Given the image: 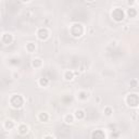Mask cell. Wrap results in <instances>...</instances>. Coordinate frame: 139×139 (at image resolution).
I'll return each mask as SVG.
<instances>
[{
    "mask_svg": "<svg viewBox=\"0 0 139 139\" xmlns=\"http://www.w3.org/2000/svg\"><path fill=\"white\" fill-rule=\"evenodd\" d=\"M88 1H92V0H88Z\"/></svg>",
    "mask_w": 139,
    "mask_h": 139,
    "instance_id": "cell-20",
    "label": "cell"
},
{
    "mask_svg": "<svg viewBox=\"0 0 139 139\" xmlns=\"http://www.w3.org/2000/svg\"><path fill=\"white\" fill-rule=\"evenodd\" d=\"M91 137L96 138V139H103V138H105V134L102 129H97V130H93L92 132Z\"/></svg>",
    "mask_w": 139,
    "mask_h": 139,
    "instance_id": "cell-6",
    "label": "cell"
},
{
    "mask_svg": "<svg viewBox=\"0 0 139 139\" xmlns=\"http://www.w3.org/2000/svg\"><path fill=\"white\" fill-rule=\"evenodd\" d=\"M126 14H127V15L129 16V18H134V16H136L137 12H136V10H135L134 8H130V9L127 10V12H126Z\"/></svg>",
    "mask_w": 139,
    "mask_h": 139,
    "instance_id": "cell-12",
    "label": "cell"
},
{
    "mask_svg": "<svg viewBox=\"0 0 139 139\" xmlns=\"http://www.w3.org/2000/svg\"><path fill=\"white\" fill-rule=\"evenodd\" d=\"M125 101L128 107H130V108L139 107V96L137 93H129V95H127Z\"/></svg>",
    "mask_w": 139,
    "mask_h": 139,
    "instance_id": "cell-1",
    "label": "cell"
},
{
    "mask_svg": "<svg viewBox=\"0 0 139 139\" xmlns=\"http://www.w3.org/2000/svg\"><path fill=\"white\" fill-rule=\"evenodd\" d=\"M48 84H49V80H48L47 78H44V77H43V78L39 79V85H40V86H44V87H46Z\"/></svg>",
    "mask_w": 139,
    "mask_h": 139,
    "instance_id": "cell-14",
    "label": "cell"
},
{
    "mask_svg": "<svg viewBox=\"0 0 139 139\" xmlns=\"http://www.w3.org/2000/svg\"><path fill=\"white\" fill-rule=\"evenodd\" d=\"M130 84H132V85L134 86V87H136V85H137V83H136V80H132V83H130Z\"/></svg>",
    "mask_w": 139,
    "mask_h": 139,
    "instance_id": "cell-18",
    "label": "cell"
},
{
    "mask_svg": "<svg viewBox=\"0 0 139 139\" xmlns=\"http://www.w3.org/2000/svg\"><path fill=\"white\" fill-rule=\"evenodd\" d=\"M3 126H5L6 129H12V128H13V126H14V123H13V122H12L11 120H8V121L5 122Z\"/></svg>",
    "mask_w": 139,
    "mask_h": 139,
    "instance_id": "cell-11",
    "label": "cell"
},
{
    "mask_svg": "<svg viewBox=\"0 0 139 139\" xmlns=\"http://www.w3.org/2000/svg\"><path fill=\"white\" fill-rule=\"evenodd\" d=\"M10 103L13 108L19 109L23 105V98L19 95H14V96H12V98L10 99Z\"/></svg>",
    "mask_w": 139,
    "mask_h": 139,
    "instance_id": "cell-2",
    "label": "cell"
},
{
    "mask_svg": "<svg viewBox=\"0 0 139 139\" xmlns=\"http://www.w3.org/2000/svg\"><path fill=\"white\" fill-rule=\"evenodd\" d=\"M38 118L41 122H46L48 120V114L47 113H39V115H38Z\"/></svg>",
    "mask_w": 139,
    "mask_h": 139,
    "instance_id": "cell-13",
    "label": "cell"
},
{
    "mask_svg": "<svg viewBox=\"0 0 139 139\" xmlns=\"http://www.w3.org/2000/svg\"><path fill=\"white\" fill-rule=\"evenodd\" d=\"M28 126L27 125H25V124H21L19 126V128H18V132H19V134L20 135H26L27 133H28Z\"/></svg>",
    "mask_w": 139,
    "mask_h": 139,
    "instance_id": "cell-7",
    "label": "cell"
},
{
    "mask_svg": "<svg viewBox=\"0 0 139 139\" xmlns=\"http://www.w3.org/2000/svg\"><path fill=\"white\" fill-rule=\"evenodd\" d=\"M40 65H41V60L40 59H36V60L33 61V66L34 67H38Z\"/></svg>",
    "mask_w": 139,
    "mask_h": 139,
    "instance_id": "cell-15",
    "label": "cell"
},
{
    "mask_svg": "<svg viewBox=\"0 0 139 139\" xmlns=\"http://www.w3.org/2000/svg\"><path fill=\"white\" fill-rule=\"evenodd\" d=\"M23 1H25V2H26V1H30V0H23Z\"/></svg>",
    "mask_w": 139,
    "mask_h": 139,
    "instance_id": "cell-19",
    "label": "cell"
},
{
    "mask_svg": "<svg viewBox=\"0 0 139 139\" xmlns=\"http://www.w3.org/2000/svg\"><path fill=\"white\" fill-rule=\"evenodd\" d=\"M74 118H75L74 115H72V114H66V115L64 116V122L66 124H72L73 122H74Z\"/></svg>",
    "mask_w": 139,
    "mask_h": 139,
    "instance_id": "cell-8",
    "label": "cell"
},
{
    "mask_svg": "<svg viewBox=\"0 0 139 139\" xmlns=\"http://www.w3.org/2000/svg\"><path fill=\"white\" fill-rule=\"evenodd\" d=\"M35 48H36V47H35V45L33 44V43H30V44H28L27 46H26V49H27V50L30 51V52H33V51H34Z\"/></svg>",
    "mask_w": 139,
    "mask_h": 139,
    "instance_id": "cell-16",
    "label": "cell"
},
{
    "mask_svg": "<svg viewBox=\"0 0 139 139\" xmlns=\"http://www.w3.org/2000/svg\"><path fill=\"white\" fill-rule=\"evenodd\" d=\"M64 78L66 80H72L73 78H74V73H73L72 71H66L64 73Z\"/></svg>",
    "mask_w": 139,
    "mask_h": 139,
    "instance_id": "cell-10",
    "label": "cell"
},
{
    "mask_svg": "<svg viewBox=\"0 0 139 139\" xmlns=\"http://www.w3.org/2000/svg\"><path fill=\"white\" fill-rule=\"evenodd\" d=\"M37 35H38V38L40 40H46L49 36V32H48L47 28H40L37 33Z\"/></svg>",
    "mask_w": 139,
    "mask_h": 139,
    "instance_id": "cell-5",
    "label": "cell"
},
{
    "mask_svg": "<svg viewBox=\"0 0 139 139\" xmlns=\"http://www.w3.org/2000/svg\"><path fill=\"white\" fill-rule=\"evenodd\" d=\"M74 116H75L76 118H78V120H81V118L85 117V112L83 111V110H76Z\"/></svg>",
    "mask_w": 139,
    "mask_h": 139,
    "instance_id": "cell-9",
    "label": "cell"
},
{
    "mask_svg": "<svg viewBox=\"0 0 139 139\" xmlns=\"http://www.w3.org/2000/svg\"><path fill=\"white\" fill-rule=\"evenodd\" d=\"M124 11L120 9V8H116V9H114L112 11V18L113 20H115L116 22H121V21H123V19H124Z\"/></svg>",
    "mask_w": 139,
    "mask_h": 139,
    "instance_id": "cell-3",
    "label": "cell"
},
{
    "mask_svg": "<svg viewBox=\"0 0 139 139\" xmlns=\"http://www.w3.org/2000/svg\"><path fill=\"white\" fill-rule=\"evenodd\" d=\"M138 113H139V109H138Z\"/></svg>",
    "mask_w": 139,
    "mask_h": 139,
    "instance_id": "cell-21",
    "label": "cell"
},
{
    "mask_svg": "<svg viewBox=\"0 0 139 139\" xmlns=\"http://www.w3.org/2000/svg\"><path fill=\"white\" fill-rule=\"evenodd\" d=\"M113 113V111H112V109L111 108H109V107H107V108H105L104 109V114H105V115H108V116H110V115H111V114Z\"/></svg>",
    "mask_w": 139,
    "mask_h": 139,
    "instance_id": "cell-17",
    "label": "cell"
},
{
    "mask_svg": "<svg viewBox=\"0 0 139 139\" xmlns=\"http://www.w3.org/2000/svg\"><path fill=\"white\" fill-rule=\"evenodd\" d=\"M72 28H74V30H76V32H74L72 34L73 37H80L81 35H83L84 33V27L81 24H74V25H72Z\"/></svg>",
    "mask_w": 139,
    "mask_h": 139,
    "instance_id": "cell-4",
    "label": "cell"
}]
</instances>
